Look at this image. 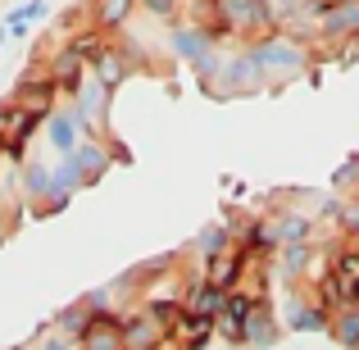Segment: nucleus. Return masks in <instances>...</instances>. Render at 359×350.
<instances>
[{
    "instance_id": "obj_13",
    "label": "nucleus",
    "mask_w": 359,
    "mask_h": 350,
    "mask_svg": "<svg viewBox=\"0 0 359 350\" xmlns=\"http://www.w3.org/2000/svg\"><path fill=\"white\" fill-rule=\"evenodd\" d=\"M327 27H332V32H341V27H359V0L341 5V14H332V18H327Z\"/></svg>"
},
{
    "instance_id": "obj_11",
    "label": "nucleus",
    "mask_w": 359,
    "mask_h": 350,
    "mask_svg": "<svg viewBox=\"0 0 359 350\" xmlns=\"http://www.w3.org/2000/svg\"><path fill=\"white\" fill-rule=\"evenodd\" d=\"M337 337H341L351 350H359V309H355V305L346 309L341 318H337Z\"/></svg>"
},
{
    "instance_id": "obj_14",
    "label": "nucleus",
    "mask_w": 359,
    "mask_h": 350,
    "mask_svg": "<svg viewBox=\"0 0 359 350\" xmlns=\"http://www.w3.org/2000/svg\"><path fill=\"white\" fill-rule=\"evenodd\" d=\"M201 36H196V32H177V51H182L187 55V60H205V51H201Z\"/></svg>"
},
{
    "instance_id": "obj_5",
    "label": "nucleus",
    "mask_w": 359,
    "mask_h": 350,
    "mask_svg": "<svg viewBox=\"0 0 359 350\" xmlns=\"http://www.w3.org/2000/svg\"><path fill=\"white\" fill-rule=\"evenodd\" d=\"M214 269H210V282L214 287H223L228 291L232 282H237V273H241V264H245V250H228V255H214Z\"/></svg>"
},
{
    "instance_id": "obj_6",
    "label": "nucleus",
    "mask_w": 359,
    "mask_h": 350,
    "mask_svg": "<svg viewBox=\"0 0 359 350\" xmlns=\"http://www.w3.org/2000/svg\"><path fill=\"white\" fill-rule=\"evenodd\" d=\"M155 342H159V328L150 318H137V323L123 328V350H155Z\"/></svg>"
},
{
    "instance_id": "obj_7",
    "label": "nucleus",
    "mask_w": 359,
    "mask_h": 350,
    "mask_svg": "<svg viewBox=\"0 0 359 350\" xmlns=\"http://www.w3.org/2000/svg\"><path fill=\"white\" fill-rule=\"evenodd\" d=\"M255 64H273V69H300V51L296 46H287V41H269L264 51H255Z\"/></svg>"
},
{
    "instance_id": "obj_18",
    "label": "nucleus",
    "mask_w": 359,
    "mask_h": 350,
    "mask_svg": "<svg viewBox=\"0 0 359 350\" xmlns=\"http://www.w3.org/2000/svg\"><path fill=\"white\" fill-rule=\"evenodd\" d=\"M146 9H155V14H168V9H173V0H146Z\"/></svg>"
},
{
    "instance_id": "obj_3",
    "label": "nucleus",
    "mask_w": 359,
    "mask_h": 350,
    "mask_svg": "<svg viewBox=\"0 0 359 350\" xmlns=\"http://www.w3.org/2000/svg\"><path fill=\"white\" fill-rule=\"evenodd\" d=\"M177 337H182L187 350H201V346L214 337V314H191V309H187V318H182V328H177Z\"/></svg>"
},
{
    "instance_id": "obj_10",
    "label": "nucleus",
    "mask_w": 359,
    "mask_h": 350,
    "mask_svg": "<svg viewBox=\"0 0 359 350\" xmlns=\"http://www.w3.org/2000/svg\"><path fill=\"white\" fill-rule=\"evenodd\" d=\"M78 69H82V55H78V51L60 55V64H55V82H64V87H78Z\"/></svg>"
},
{
    "instance_id": "obj_16",
    "label": "nucleus",
    "mask_w": 359,
    "mask_h": 350,
    "mask_svg": "<svg viewBox=\"0 0 359 350\" xmlns=\"http://www.w3.org/2000/svg\"><path fill=\"white\" fill-rule=\"evenodd\" d=\"M50 137L60 141L64 150H69V146H73V123H64V119H60V123H55V128H50Z\"/></svg>"
},
{
    "instance_id": "obj_12",
    "label": "nucleus",
    "mask_w": 359,
    "mask_h": 350,
    "mask_svg": "<svg viewBox=\"0 0 359 350\" xmlns=\"http://www.w3.org/2000/svg\"><path fill=\"white\" fill-rule=\"evenodd\" d=\"M128 9H132V0H100V23L105 27H114V23H123V18H128Z\"/></svg>"
},
{
    "instance_id": "obj_8",
    "label": "nucleus",
    "mask_w": 359,
    "mask_h": 350,
    "mask_svg": "<svg viewBox=\"0 0 359 350\" xmlns=\"http://www.w3.org/2000/svg\"><path fill=\"white\" fill-rule=\"evenodd\" d=\"M223 5H228V23H237V27L241 23H259V18H264L259 0H223Z\"/></svg>"
},
{
    "instance_id": "obj_4",
    "label": "nucleus",
    "mask_w": 359,
    "mask_h": 350,
    "mask_svg": "<svg viewBox=\"0 0 359 350\" xmlns=\"http://www.w3.org/2000/svg\"><path fill=\"white\" fill-rule=\"evenodd\" d=\"M187 309H191V314H214V318H219V314H223V287H214V282L205 278L201 287H191Z\"/></svg>"
},
{
    "instance_id": "obj_9",
    "label": "nucleus",
    "mask_w": 359,
    "mask_h": 350,
    "mask_svg": "<svg viewBox=\"0 0 359 350\" xmlns=\"http://www.w3.org/2000/svg\"><path fill=\"white\" fill-rule=\"evenodd\" d=\"M245 337H250L255 346H269L273 342V323H269V314H264L259 305H255V314L245 318Z\"/></svg>"
},
{
    "instance_id": "obj_17",
    "label": "nucleus",
    "mask_w": 359,
    "mask_h": 350,
    "mask_svg": "<svg viewBox=\"0 0 359 350\" xmlns=\"http://www.w3.org/2000/svg\"><path fill=\"white\" fill-rule=\"evenodd\" d=\"M282 236H287V241H305V223H300V219H291L287 228H282Z\"/></svg>"
},
{
    "instance_id": "obj_2",
    "label": "nucleus",
    "mask_w": 359,
    "mask_h": 350,
    "mask_svg": "<svg viewBox=\"0 0 359 350\" xmlns=\"http://www.w3.org/2000/svg\"><path fill=\"white\" fill-rule=\"evenodd\" d=\"M82 350H123V328L105 314L87 318L82 323Z\"/></svg>"
},
{
    "instance_id": "obj_15",
    "label": "nucleus",
    "mask_w": 359,
    "mask_h": 350,
    "mask_svg": "<svg viewBox=\"0 0 359 350\" xmlns=\"http://www.w3.org/2000/svg\"><path fill=\"white\" fill-rule=\"evenodd\" d=\"M201 250H210V255H219L223 250V228H210L201 236Z\"/></svg>"
},
{
    "instance_id": "obj_1",
    "label": "nucleus",
    "mask_w": 359,
    "mask_h": 350,
    "mask_svg": "<svg viewBox=\"0 0 359 350\" xmlns=\"http://www.w3.org/2000/svg\"><path fill=\"white\" fill-rule=\"evenodd\" d=\"M323 296L341 300V305H359V255L355 250L337 260V273L323 282Z\"/></svg>"
}]
</instances>
